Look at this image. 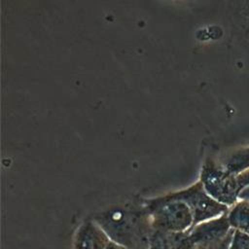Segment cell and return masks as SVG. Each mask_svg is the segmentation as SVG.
I'll return each mask as SVG.
<instances>
[{"label":"cell","instance_id":"obj_1","mask_svg":"<svg viewBox=\"0 0 249 249\" xmlns=\"http://www.w3.org/2000/svg\"><path fill=\"white\" fill-rule=\"evenodd\" d=\"M91 218L111 241L126 249H150L154 229L140 200L109 206Z\"/></svg>","mask_w":249,"mask_h":249},{"label":"cell","instance_id":"obj_2","mask_svg":"<svg viewBox=\"0 0 249 249\" xmlns=\"http://www.w3.org/2000/svg\"><path fill=\"white\" fill-rule=\"evenodd\" d=\"M147 211L153 229L166 232H185L194 226L189 207L167 194L139 199Z\"/></svg>","mask_w":249,"mask_h":249},{"label":"cell","instance_id":"obj_3","mask_svg":"<svg viewBox=\"0 0 249 249\" xmlns=\"http://www.w3.org/2000/svg\"><path fill=\"white\" fill-rule=\"evenodd\" d=\"M236 175L227 170L222 164L207 160L202 165L198 180L214 199L231 207L239 199L241 192Z\"/></svg>","mask_w":249,"mask_h":249},{"label":"cell","instance_id":"obj_4","mask_svg":"<svg viewBox=\"0 0 249 249\" xmlns=\"http://www.w3.org/2000/svg\"><path fill=\"white\" fill-rule=\"evenodd\" d=\"M167 195L172 198L183 201L189 207L193 214L194 226L220 217L228 213L230 209L229 206L214 199L199 180L183 189L167 193Z\"/></svg>","mask_w":249,"mask_h":249},{"label":"cell","instance_id":"obj_5","mask_svg":"<svg viewBox=\"0 0 249 249\" xmlns=\"http://www.w3.org/2000/svg\"><path fill=\"white\" fill-rule=\"evenodd\" d=\"M110 241L100 226L92 218H88L77 228L72 249H106Z\"/></svg>","mask_w":249,"mask_h":249},{"label":"cell","instance_id":"obj_6","mask_svg":"<svg viewBox=\"0 0 249 249\" xmlns=\"http://www.w3.org/2000/svg\"><path fill=\"white\" fill-rule=\"evenodd\" d=\"M232 228L231 227L227 213L194 226L189 231L190 237L196 246L210 243L225 237Z\"/></svg>","mask_w":249,"mask_h":249},{"label":"cell","instance_id":"obj_7","mask_svg":"<svg viewBox=\"0 0 249 249\" xmlns=\"http://www.w3.org/2000/svg\"><path fill=\"white\" fill-rule=\"evenodd\" d=\"M189 231L166 232L154 230L150 249H195Z\"/></svg>","mask_w":249,"mask_h":249},{"label":"cell","instance_id":"obj_8","mask_svg":"<svg viewBox=\"0 0 249 249\" xmlns=\"http://www.w3.org/2000/svg\"><path fill=\"white\" fill-rule=\"evenodd\" d=\"M228 220L233 230H239L249 234V200L239 198L230 207Z\"/></svg>","mask_w":249,"mask_h":249},{"label":"cell","instance_id":"obj_9","mask_svg":"<svg viewBox=\"0 0 249 249\" xmlns=\"http://www.w3.org/2000/svg\"><path fill=\"white\" fill-rule=\"evenodd\" d=\"M222 165L233 174H238L249 168V147L240 148L231 153Z\"/></svg>","mask_w":249,"mask_h":249},{"label":"cell","instance_id":"obj_10","mask_svg":"<svg viewBox=\"0 0 249 249\" xmlns=\"http://www.w3.org/2000/svg\"><path fill=\"white\" fill-rule=\"evenodd\" d=\"M237 15L243 33L249 38V0H237Z\"/></svg>","mask_w":249,"mask_h":249},{"label":"cell","instance_id":"obj_11","mask_svg":"<svg viewBox=\"0 0 249 249\" xmlns=\"http://www.w3.org/2000/svg\"><path fill=\"white\" fill-rule=\"evenodd\" d=\"M230 249H249V234L239 230H233Z\"/></svg>","mask_w":249,"mask_h":249},{"label":"cell","instance_id":"obj_12","mask_svg":"<svg viewBox=\"0 0 249 249\" xmlns=\"http://www.w3.org/2000/svg\"><path fill=\"white\" fill-rule=\"evenodd\" d=\"M232 233H233V229L225 237L210 243L198 245L195 249H230Z\"/></svg>","mask_w":249,"mask_h":249},{"label":"cell","instance_id":"obj_13","mask_svg":"<svg viewBox=\"0 0 249 249\" xmlns=\"http://www.w3.org/2000/svg\"><path fill=\"white\" fill-rule=\"evenodd\" d=\"M236 176H237V181L241 187V190L249 186V168L241 171Z\"/></svg>","mask_w":249,"mask_h":249},{"label":"cell","instance_id":"obj_14","mask_svg":"<svg viewBox=\"0 0 249 249\" xmlns=\"http://www.w3.org/2000/svg\"><path fill=\"white\" fill-rule=\"evenodd\" d=\"M239 198H243V199H248L249 200V186L246 188H243L240 192L239 195Z\"/></svg>","mask_w":249,"mask_h":249},{"label":"cell","instance_id":"obj_15","mask_svg":"<svg viewBox=\"0 0 249 249\" xmlns=\"http://www.w3.org/2000/svg\"><path fill=\"white\" fill-rule=\"evenodd\" d=\"M106 249H126V248H124V246H121V245H119V244H117L113 241H110Z\"/></svg>","mask_w":249,"mask_h":249}]
</instances>
